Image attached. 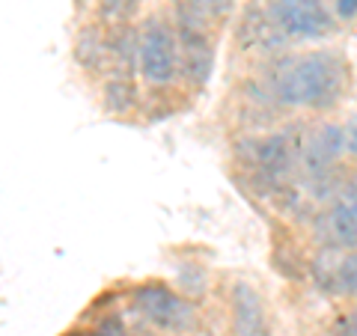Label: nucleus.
Wrapping results in <instances>:
<instances>
[{
    "instance_id": "obj_4",
    "label": "nucleus",
    "mask_w": 357,
    "mask_h": 336,
    "mask_svg": "<svg viewBox=\"0 0 357 336\" xmlns=\"http://www.w3.org/2000/svg\"><path fill=\"white\" fill-rule=\"evenodd\" d=\"M134 307H137V312L146 321H152L155 328H164V330H185L194 319L191 304L158 283L140 286L134 292Z\"/></svg>"
},
{
    "instance_id": "obj_9",
    "label": "nucleus",
    "mask_w": 357,
    "mask_h": 336,
    "mask_svg": "<svg viewBox=\"0 0 357 336\" xmlns=\"http://www.w3.org/2000/svg\"><path fill=\"white\" fill-rule=\"evenodd\" d=\"M232 316H236V333L238 336H262L265 333L262 300L248 283L232 286Z\"/></svg>"
},
{
    "instance_id": "obj_17",
    "label": "nucleus",
    "mask_w": 357,
    "mask_h": 336,
    "mask_svg": "<svg viewBox=\"0 0 357 336\" xmlns=\"http://www.w3.org/2000/svg\"><path fill=\"white\" fill-rule=\"evenodd\" d=\"M337 336H357V312H349L337 321Z\"/></svg>"
},
{
    "instance_id": "obj_13",
    "label": "nucleus",
    "mask_w": 357,
    "mask_h": 336,
    "mask_svg": "<svg viewBox=\"0 0 357 336\" xmlns=\"http://www.w3.org/2000/svg\"><path fill=\"white\" fill-rule=\"evenodd\" d=\"M140 0H98V15L107 24H122L128 21L134 13H137Z\"/></svg>"
},
{
    "instance_id": "obj_3",
    "label": "nucleus",
    "mask_w": 357,
    "mask_h": 336,
    "mask_svg": "<svg viewBox=\"0 0 357 336\" xmlns=\"http://www.w3.org/2000/svg\"><path fill=\"white\" fill-rule=\"evenodd\" d=\"M265 9L289 39H321L333 30V18L321 0H265Z\"/></svg>"
},
{
    "instance_id": "obj_20",
    "label": "nucleus",
    "mask_w": 357,
    "mask_h": 336,
    "mask_svg": "<svg viewBox=\"0 0 357 336\" xmlns=\"http://www.w3.org/2000/svg\"><path fill=\"white\" fill-rule=\"evenodd\" d=\"M75 336H96V333H75Z\"/></svg>"
},
{
    "instance_id": "obj_18",
    "label": "nucleus",
    "mask_w": 357,
    "mask_h": 336,
    "mask_svg": "<svg viewBox=\"0 0 357 336\" xmlns=\"http://www.w3.org/2000/svg\"><path fill=\"white\" fill-rule=\"evenodd\" d=\"M96 336H128V333H126V328H122V324H119L116 319H107V321L98 324Z\"/></svg>"
},
{
    "instance_id": "obj_1",
    "label": "nucleus",
    "mask_w": 357,
    "mask_h": 336,
    "mask_svg": "<svg viewBox=\"0 0 357 336\" xmlns=\"http://www.w3.org/2000/svg\"><path fill=\"white\" fill-rule=\"evenodd\" d=\"M345 84V63L331 51H310L280 63L274 75L277 102L289 107L325 110L340 102Z\"/></svg>"
},
{
    "instance_id": "obj_16",
    "label": "nucleus",
    "mask_w": 357,
    "mask_h": 336,
    "mask_svg": "<svg viewBox=\"0 0 357 336\" xmlns=\"http://www.w3.org/2000/svg\"><path fill=\"white\" fill-rule=\"evenodd\" d=\"M333 9H337L340 21H354L357 18V0H333Z\"/></svg>"
},
{
    "instance_id": "obj_14",
    "label": "nucleus",
    "mask_w": 357,
    "mask_h": 336,
    "mask_svg": "<svg viewBox=\"0 0 357 336\" xmlns=\"http://www.w3.org/2000/svg\"><path fill=\"white\" fill-rule=\"evenodd\" d=\"M105 54H107V42H102L96 33H84L81 42H77V57L86 66H98V60H102Z\"/></svg>"
},
{
    "instance_id": "obj_15",
    "label": "nucleus",
    "mask_w": 357,
    "mask_h": 336,
    "mask_svg": "<svg viewBox=\"0 0 357 336\" xmlns=\"http://www.w3.org/2000/svg\"><path fill=\"white\" fill-rule=\"evenodd\" d=\"M337 286L345 295H357V253L345 256L340 262V274H337Z\"/></svg>"
},
{
    "instance_id": "obj_19",
    "label": "nucleus",
    "mask_w": 357,
    "mask_h": 336,
    "mask_svg": "<svg viewBox=\"0 0 357 336\" xmlns=\"http://www.w3.org/2000/svg\"><path fill=\"white\" fill-rule=\"evenodd\" d=\"M345 152L357 158V116L349 119V125H345Z\"/></svg>"
},
{
    "instance_id": "obj_6",
    "label": "nucleus",
    "mask_w": 357,
    "mask_h": 336,
    "mask_svg": "<svg viewBox=\"0 0 357 336\" xmlns=\"http://www.w3.org/2000/svg\"><path fill=\"white\" fill-rule=\"evenodd\" d=\"M342 152H345V128L321 125L304 149V167L312 176H325L331 167L340 161Z\"/></svg>"
},
{
    "instance_id": "obj_2",
    "label": "nucleus",
    "mask_w": 357,
    "mask_h": 336,
    "mask_svg": "<svg viewBox=\"0 0 357 336\" xmlns=\"http://www.w3.org/2000/svg\"><path fill=\"white\" fill-rule=\"evenodd\" d=\"M140 72L149 84H170L178 72V39L161 18L140 27Z\"/></svg>"
},
{
    "instance_id": "obj_11",
    "label": "nucleus",
    "mask_w": 357,
    "mask_h": 336,
    "mask_svg": "<svg viewBox=\"0 0 357 336\" xmlns=\"http://www.w3.org/2000/svg\"><path fill=\"white\" fill-rule=\"evenodd\" d=\"M283 33L277 30V24L268 15V9H248V15H244V24H241V39L244 45H259V48H274L277 39H280Z\"/></svg>"
},
{
    "instance_id": "obj_5",
    "label": "nucleus",
    "mask_w": 357,
    "mask_h": 336,
    "mask_svg": "<svg viewBox=\"0 0 357 336\" xmlns=\"http://www.w3.org/2000/svg\"><path fill=\"white\" fill-rule=\"evenodd\" d=\"M176 39H178V69L197 86L206 84L211 63H215V48H211L208 30L191 27V24H176Z\"/></svg>"
},
{
    "instance_id": "obj_10",
    "label": "nucleus",
    "mask_w": 357,
    "mask_h": 336,
    "mask_svg": "<svg viewBox=\"0 0 357 336\" xmlns=\"http://www.w3.org/2000/svg\"><path fill=\"white\" fill-rule=\"evenodd\" d=\"M176 24H191L208 30L229 13V0H173Z\"/></svg>"
},
{
    "instance_id": "obj_7",
    "label": "nucleus",
    "mask_w": 357,
    "mask_h": 336,
    "mask_svg": "<svg viewBox=\"0 0 357 336\" xmlns=\"http://www.w3.org/2000/svg\"><path fill=\"white\" fill-rule=\"evenodd\" d=\"M292 161H295V152H292V143H289L286 134H274V137L256 140V146H253V167L262 176L271 178L274 185L280 182L289 170H292Z\"/></svg>"
},
{
    "instance_id": "obj_12",
    "label": "nucleus",
    "mask_w": 357,
    "mask_h": 336,
    "mask_svg": "<svg viewBox=\"0 0 357 336\" xmlns=\"http://www.w3.org/2000/svg\"><path fill=\"white\" fill-rule=\"evenodd\" d=\"M105 102H107L110 110H116V114L128 110L134 105V84H131V77H114V81L105 86Z\"/></svg>"
},
{
    "instance_id": "obj_8",
    "label": "nucleus",
    "mask_w": 357,
    "mask_h": 336,
    "mask_svg": "<svg viewBox=\"0 0 357 336\" xmlns=\"http://www.w3.org/2000/svg\"><path fill=\"white\" fill-rule=\"evenodd\" d=\"M325 232L333 247L357 250V197L342 194L325 215Z\"/></svg>"
}]
</instances>
